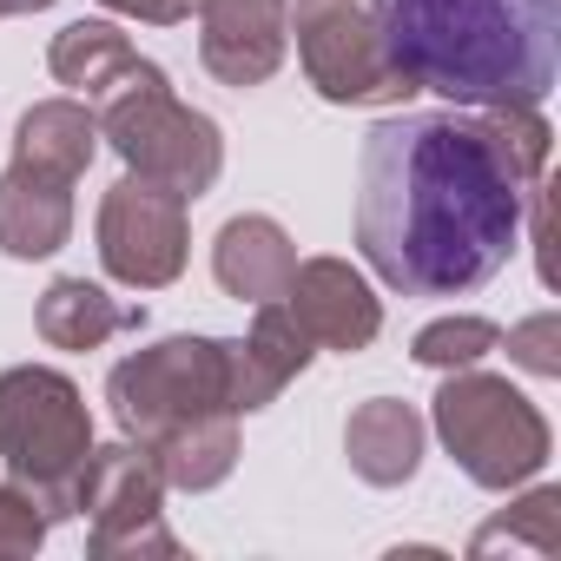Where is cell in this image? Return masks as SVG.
<instances>
[{"label": "cell", "instance_id": "1", "mask_svg": "<svg viewBox=\"0 0 561 561\" xmlns=\"http://www.w3.org/2000/svg\"><path fill=\"white\" fill-rule=\"evenodd\" d=\"M528 192L489 119H377L357 159V251L403 298H462L508 264Z\"/></svg>", "mask_w": 561, "mask_h": 561}, {"label": "cell", "instance_id": "2", "mask_svg": "<svg viewBox=\"0 0 561 561\" xmlns=\"http://www.w3.org/2000/svg\"><path fill=\"white\" fill-rule=\"evenodd\" d=\"M383 34L416 93L456 106H541L561 67V0H383Z\"/></svg>", "mask_w": 561, "mask_h": 561}, {"label": "cell", "instance_id": "3", "mask_svg": "<svg viewBox=\"0 0 561 561\" xmlns=\"http://www.w3.org/2000/svg\"><path fill=\"white\" fill-rule=\"evenodd\" d=\"M93 456V416L73 377L47 364H14L0 370V462L34 495L47 522L80 515V469Z\"/></svg>", "mask_w": 561, "mask_h": 561}, {"label": "cell", "instance_id": "4", "mask_svg": "<svg viewBox=\"0 0 561 561\" xmlns=\"http://www.w3.org/2000/svg\"><path fill=\"white\" fill-rule=\"evenodd\" d=\"M93 119H100V139L126 159V172H139V179H152V185H165V192H179L185 205L205 198V192L218 185V172H225V139H218V126H211L205 113L179 106L165 67H152V60H146L133 80L106 87V93L93 100Z\"/></svg>", "mask_w": 561, "mask_h": 561}, {"label": "cell", "instance_id": "5", "mask_svg": "<svg viewBox=\"0 0 561 561\" xmlns=\"http://www.w3.org/2000/svg\"><path fill=\"white\" fill-rule=\"evenodd\" d=\"M436 436L456 456V469L482 489H522L528 476H541L548 462V416L489 370H449V383L436 390Z\"/></svg>", "mask_w": 561, "mask_h": 561}, {"label": "cell", "instance_id": "6", "mask_svg": "<svg viewBox=\"0 0 561 561\" xmlns=\"http://www.w3.org/2000/svg\"><path fill=\"white\" fill-rule=\"evenodd\" d=\"M106 403L119 436L133 443H159L211 410H231V364H225V337H159L146 351H133L126 364H113L106 377ZM238 416V410H231Z\"/></svg>", "mask_w": 561, "mask_h": 561}, {"label": "cell", "instance_id": "7", "mask_svg": "<svg viewBox=\"0 0 561 561\" xmlns=\"http://www.w3.org/2000/svg\"><path fill=\"white\" fill-rule=\"evenodd\" d=\"M298 60L331 106H403L416 80L397 67L383 34V0H298Z\"/></svg>", "mask_w": 561, "mask_h": 561}, {"label": "cell", "instance_id": "8", "mask_svg": "<svg viewBox=\"0 0 561 561\" xmlns=\"http://www.w3.org/2000/svg\"><path fill=\"white\" fill-rule=\"evenodd\" d=\"M165 476L146 443H106L80 469L73 508L87 515V548L100 561H139V554H179V535L165 528Z\"/></svg>", "mask_w": 561, "mask_h": 561}, {"label": "cell", "instance_id": "9", "mask_svg": "<svg viewBox=\"0 0 561 561\" xmlns=\"http://www.w3.org/2000/svg\"><path fill=\"white\" fill-rule=\"evenodd\" d=\"M192 251V225H185V198L126 172L106 198H100V264L133 291H165L185 271Z\"/></svg>", "mask_w": 561, "mask_h": 561}, {"label": "cell", "instance_id": "10", "mask_svg": "<svg viewBox=\"0 0 561 561\" xmlns=\"http://www.w3.org/2000/svg\"><path fill=\"white\" fill-rule=\"evenodd\" d=\"M291 47V0H198V60L218 87H264Z\"/></svg>", "mask_w": 561, "mask_h": 561}, {"label": "cell", "instance_id": "11", "mask_svg": "<svg viewBox=\"0 0 561 561\" xmlns=\"http://www.w3.org/2000/svg\"><path fill=\"white\" fill-rule=\"evenodd\" d=\"M285 305H291V318L305 324L311 344L344 351V357L351 351H370L377 331H383V305L370 291V277L357 264H344V257H305L291 271Z\"/></svg>", "mask_w": 561, "mask_h": 561}, {"label": "cell", "instance_id": "12", "mask_svg": "<svg viewBox=\"0 0 561 561\" xmlns=\"http://www.w3.org/2000/svg\"><path fill=\"white\" fill-rule=\"evenodd\" d=\"M311 351H318V344L305 337V324L291 318V305H285V298L257 305V324H251L244 337H225V364H231V410H238V416L271 410L277 397H285V390L305 377Z\"/></svg>", "mask_w": 561, "mask_h": 561}, {"label": "cell", "instance_id": "13", "mask_svg": "<svg viewBox=\"0 0 561 561\" xmlns=\"http://www.w3.org/2000/svg\"><path fill=\"white\" fill-rule=\"evenodd\" d=\"M211 271H218V285L225 298L238 305H271V298H285L291 291V271H298V244L285 238V225L264 218V211H244L218 231L211 244Z\"/></svg>", "mask_w": 561, "mask_h": 561}, {"label": "cell", "instance_id": "14", "mask_svg": "<svg viewBox=\"0 0 561 561\" xmlns=\"http://www.w3.org/2000/svg\"><path fill=\"white\" fill-rule=\"evenodd\" d=\"M423 416L410 410V403H397V397H370V403H357L351 410V423H344V456H351V469L370 482V489H403L410 476H416V462H423Z\"/></svg>", "mask_w": 561, "mask_h": 561}, {"label": "cell", "instance_id": "15", "mask_svg": "<svg viewBox=\"0 0 561 561\" xmlns=\"http://www.w3.org/2000/svg\"><path fill=\"white\" fill-rule=\"evenodd\" d=\"M93 152H100V119H93L87 100H41L14 126V165H27L41 179L80 185Z\"/></svg>", "mask_w": 561, "mask_h": 561}, {"label": "cell", "instance_id": "16", "mask_svg": "<svg viewBox=\"0 0 561 561\" xmlns=\"http://www.w3.org/2000/svg\"><path fill=\"white\" fill-rule=\"evenodd\" d=\"M73 238V185L41 179L27 165L0 172V251L8 257H54Z\"/></svg>", "mask_w": 561, "mask_h": 561}, {"label": "cell", "instance_id": "17", "mask_svg": "<svg viewBox=\"0 0 561 561\" xmlns=\"http://www.w3.org/2000/svg\"><path fill=\"white\" fill-rule=\"evenodd\" d=\"M34 324H41V337H47L54 351H100L113 331H139L146 311L106 298L100 285H87V277H60V285H47Z\"/></svg>", "mask_w": 561, "mask_h": 561}, {"label": "cell", "instance_id": "18", "mask_svg": "<svg viewBox=\"0 0 561 561\" xmlns=\"http://www.w3.org/2000/svg\"><path fill=\"white\" fill-rule=\"evenodd\" d=\"M47 67H54V80H60V87H73V93L93 106L106 87L133 80L146 60L133 54V41H126L113 21H73V27H60V34H54Z\"/></svg>", "mask_w": 561, "mask_h": 561}, {"label": "cell", "instance_id": "19", "mask_svg": "<svg viewBox=\"0 0 561 561\" xmlns=\"http://www.w3.org/2000/svg\"><path fill=\"white\" fill-rule=\"evenodd\" d=\"M152 462H159L165 489H185V495L218 489V482L238 469V416H231V410H211V416H198V423L159 436V443H152Z\"/></svg>", "mask_w": 561, "mask_h": 561}, {"label": "cell", "instance_id": "20", "mask_svg": "<svg viewBox=\"0 0 561 561\" xmlns=\"http://www.w3.org/2000/svg\"><path fill=\"white\" fill-rule=\"evenodd\" d=\"M515 554V548H528V554H561V489H528L515 508H502L495 522H482L476 528V541H469V554Z\"/></svg>", "mask_w": 561, "mask_h": 561}, {"label": "cell", "instance_id": "21", "mask_svg": "<svg viewBox=\"0 0 561 561\" xmlns=\"http://www.w3.org/2000/svg\"><path fill=\"white\" fill-rule=\"evenodd\" d=\"M495 351H502V331H495L489 318H436V324H423L416 344H410V357H416L423 370H469V364H482V357H495Z\"/></svg>", "mask_w": 561, "mask_h": 561}, {"label": "cell", "instance_id": "22", "mask_svg": "<svg viewBox=\"0 0 561 561\" xmlns=\"http://www.w3.org/2000/svg\"><path fill=\"white\" fill-rule=\"evenodd\" d=\"M47 515L34 508V495L21 489V482H0V561H21V554H34L41 541H47Z\"/></svg>", "mask_w": 561, "mask_h": 561}, {"label": "cell", "instance_id": "23", "mask_svg": "<svg viewBox=\"0 0 561 561\" xmlns=\"http://www.w3.org/2000/svg\"><path fill=\"white\" fill-rule=\"evenodd\" d=\"M502 344H508V357H515L522 370H535V377H561V318H554V311H535V318L515 324Z\"/></svg>", "mask_w": 561, "mask_h": 561}, {"label": "cell", "instance_id": "24", "mask_svg": "<svg viewBox=\"0 0 561 561\" xmlns=\"http://www.w3.org/2000/svg\"><path fill=\"white\" fill-rule=\"evenodd\" d=\"M113 14H126V21H146V27H179L198 0H106Z\"/></svg>", "mask_w": 561, "mask_h": 561}, {"label": "cell", "instance_id": "25", "mask_svg": "<svg viewBox=\"0 0 561 561\" xmlns=\"http://www.w3.org/2000/svg\"><path fill=\"white\" fill-rule=\"evenodd\" d=\"M41 8H54V0H0V21H14V14H41Z\"/></svg>", "mask_w": 561, "mask_h": 561}]
</instances>
